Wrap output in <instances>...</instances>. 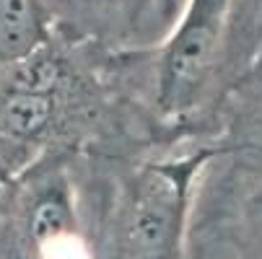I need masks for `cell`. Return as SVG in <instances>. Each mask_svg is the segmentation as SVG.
I'll list each match as a JSON object with an SVG mask.
<instances>
[{
    "label": "cell",
    "mask_w": 262,
    "mask_h": 259,
    "mask_svg": "<svg viewBox=\"0 0 262 259\" xmlns=\"http://www.w3.org/2000/svg\"><path fill=\"white\" fill-rule=\"evenodd\" d=\"M184 145L148 109L138 47L55 29L0 67V176L50 153L135 163Z\"/></svg>",
    "instance_id": "1"
},
{
    "label": "cell",
    "mask_w": 262,
    "mask_h": 259,
    "mask_svg": "<svg viewBox=\"0 0 262 259\" xmlns=\"http://www.w3.org/2000/svg\"><path fill=\"white\" fill-rule=\"evenodd\" d=\"M236 0H182L171 26L140 44L145 101L184 148L210 145L226 91Z\"/></svg>",
    "instance_id": "2"
},
{
    "label": "cell",
    "mask_w": 262,
    "mask_h": 259,
    "mask_svg": "<svg viewBox=\"0 0 262 259\" xmlns=\"http://www.w3.org/2000/svg\"><path fill=\"white\" fill-rule=\"evenodd\" d=\"M213 158V145H192L109 169L94 259H184L198 181Z\"/></svg>",
    "instance_id": "3"
},
{
    "label": "cell",
    "mask_w": 262,
    "mask_h": 259,
    "mask_svg": "<svg viewBox=\"0 0 262 259\" xmlns=\"http://www.w3.org/2000/svg\"><path fill=\"white\" fill-rule=\"evenodd\" d=\"M112 166L73 153L36 158L0 184V259H94Z\"/></svg>",
    "instance_id": "4"
},
{
    "label": "cell",
    "mask_w": 262,
    "mask_h": 259,
    "mask_svg": "<svg viewBox=\"0 0 262 259\" xmlns=\"http://www.w3.org/2000/svg\"><path fill=\"white\" fill-rule=\"evenodd\" d=\"M213 169L236 181L262 179V62L226 91L213 117Z\"/></svg>",
    "instance_id": "5"
},
{
    "label": "cell",
    "mask_w": 262,
    "mask_h": 259,
    "mask_svg": "<svg viewBox=\"0 0 262 259\" xmlns=\"http://www.w3.org/2000/svg\"><path fill=\"white\" fill-rule=\"evenodd\" d=\"M55 31L45 0H0V67L39 47Z\"/></svg>",
    "instance_id": "6"
},
{
    "label": "cell",
    "mask_w": 262,
    "mask_h": 259,
    "mask_svg": "<svg viewBox=\"0 0 262 259\" xmlns=\"http://www.w3.org/2000/svg\"><path fill=\"white\" fill-rule=\"evenodd\" d=\"M55 29L99 39L109 44L122 42V0H45Z\"/></svg>",
    "instance_id": "7"
},
{
    "label": "cell",
    "mask_w": 262,
    "mask_h": 259,
    "mask_svg": "<svg viewBox=\"0 0 262 259\" xmlns=\"http://www.w3.org/2000/svg\"><path fill=\"white\" fill-rule=\"evenodd\" d=\"M182 0H122V42L151 44L171 26Z\"/></svg>",
    "instance_id": "8"
},
{
    "label": "cell",
    "mask_w": 262,
    "mask_h": 259,
    "mask_svg": "<svg viewBox=\"0 0 262 259\" xmlns=\"http://www.w3.org/2000/svg\"><path fill=\"white\" fill-rule=\"evenodd\" d=\"M3 181H6V179H3V176H0V184H3Z\"/></svg>",
    "instance_id": "9"
}]
</instances>
